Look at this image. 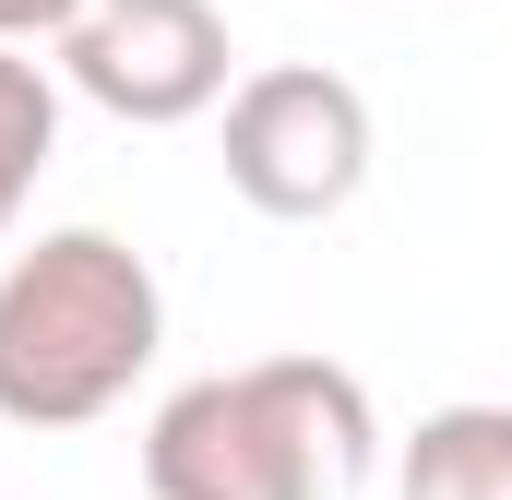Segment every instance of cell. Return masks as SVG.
<instances>
[{
    "instance_id": "obj_2",
    "label": "cell",
    "mask_w": 512,
    "mask_h": 500,
    "mask_svg": "<svg viewBox=\"0 0 512 500\" xmlns=\"http://www.w3.org/2000/svg\"><path fill=\"white\" fill-rule=\"evenodd\" d=\"M167 346L155 262L120 227H48L0 274V417L12 429H96Z\"/></svg>"
},
{
    "instance_id": "obj_7",
    "label": "cell",
    "mask_w": 512,
    "mask_h": 500,
    "mask_svg": "<svg viewBox=\"0 0 512 500\" xmlns=\"http://www.w3.org/2000/svg\"><path fill=\"white\" fill-rule=\"evenodd\" d=\"M72 24H84V0H0V48H36V36L60 48Z\"/></svg>"
},
{
    "instance_id": "obj_3",
    "label": "cell",
    "mask_w": 512,
    "mask_h": 500,
    "mask_svg": "<svg viewBox=\"0 0 512 500\" xmlns=\"http://www.w3.org/2000/svg\"><path fill=\"white\" fill-rule=\"evenodd\" d=\"M370 179V96L322 60H274L227 84V191L274 227L346 215Z\"/></svg>"
},
{
    "instance_id": "obj_5",
    "label": "cell",
    "mask_w": 512,
    "mask_h": 500,
    "mask_svg": "<svg viewBox=\"0 0 512 500\" xmlns=\"http://www.w3.org/2000/svg\"><path fill=\"white\" fill-rule=\"evenodd\" d=\"M393 500H512V405H429L405 429Z\"/></svg>"
},
{
    "instance_id": "obj_4",
    "label": "cell",
    "mask_w": 512,
    "mask_h": 500,
    "mask_svg": "<svg viewBox=\"0 0 512 500\" xmlns=\"http://www.w3.org/2000/svg\"><path fill=\"white\" fill-rule=\"evenodd\" d=\"M227 12L215 0H84V24L60 36V84L84 108L131 131H179L227 96Z\"/></svg>"
},
{
    "instance_id": "obj_1",
    "label": "cell",
    "mask_w": 512,
    "mask_h": 500,
    "mask_svg": "<svg viewBox=\"0 0 512 500\" xmlns=\"http://www.w3.org/2000/svg\"><path fill=\"white\" fill-rule=\"evenodd\" d=\"M370 381L334 358H251L179 381L143 429L155 500H334L370 477Z\"/></svg>"
},
{
    "instance_id": "obj_6",
    "label": "cell",
    "mask_w": 512,
    "mask_h": 500,
    "mask_svg": "<svg viewBox=\"0 0 512 500\" xmlns=\"http://www.w3.org/2000/svg\"><path fill=\"white\" fill-rule=\"evenodd\" d=\"M48 155H60V84H48V60L0 48V239H12L24 191L48 179Z\"/></svg>"
}]
</instances>
